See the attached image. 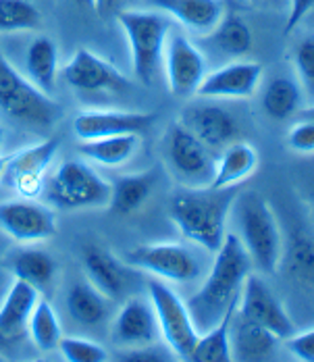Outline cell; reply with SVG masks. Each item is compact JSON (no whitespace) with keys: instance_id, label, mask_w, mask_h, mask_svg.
I'll return each instance as SVG.
<instances>
[{"instance_id":"obj_1","label":"cell","mask_w":314,"mask_h":362,"mask_svg":"<svg viewBox=\"0 0 314 362\" xmlns=\"http://www.w3.org/2000/svg\"><path fill=\"white\" fill-rule=\"evenodd\" d=\"M252 260L236 233H227L202 288L185 304L198 333L209 331L231 308L238 306L245 277L252 273Z\"/></svg>"},{"instance_id":"obj_2","label":"cell","mask_w":314,"mask_h":362,"mask_svg":"<svg viewBox=\"0 0 314 362\" xmlns=\"http://www.w3.org/2000/svg\"><path fill=\"white\" fill-rule=\"evenodd\" d=\"M240 185L183 187L171 198V218L192 244L214 254L227 235V217Z\"/></svg>"},{"instance_id":"obj_3","label":"cell","mask_w":314,"mask_h":362,"mask_svg":"<svg viewBox=\"0 0 314 362\" xmlns=\"http://www.w3.org/2000/svg\"><path fill=\"white\" fill-rule=\"evenodd\" d=\"M229 215L236 223V235L260 273L275 275L283 258V233L271 204L254 189H240Z\"/></svg>"},{"instance_id":"obj_4","label":"cell","mask_w":314,"mask_h":362,"mask_svg":"<svg viewBox=\"0 0 314 362\" xmlns=\"http://www.w3.org/2000/svg\"><path fill=\"white\" fill-rule=\"evenodd\" d=\"M132 52V69L138 81L152 86L161 71L167 36L173 28L171 19L161 11H138L123 8L117 15Z\"/></svg>"},{"instance_id":"obj_5","label":"cell","mask_w":314,"mask_h":362,"mask_svg":"<svg viewBox=\"0 0 314 362\" xmlns=\"http://www.w3.org/2000/svg\"><path fill=\"white\" fill-rule=\"evenodd\" d=\"M44 198L61 211L108 206L110 183L83 160L61 163L44 183Z\"/></svg>"},{"instance_id":"obj_6","label":"cell","mask_w":314,"mask_h":362,"mask_svg":"<svg viewBox=\"0 0 314 362\" xmlns=\"http://www.w3.org/2000/svg\"><path fill=\"white\" fill-rule=\"evenodd\" d=\"M0 109L11 119L35 129L52 127L61 117V109L50 94L35 88L4 57H0Z\"/></svg>"},{"instance_id":"obj_7","label":"cell","mask_w":314,"mask_h":362,"mask_svg":"<svg viewBox=\"0 0 314 362\" xmlns=\"http://www.w3.org/2000/svg\"><path fill=\"white\" fill-rule=\"evenodd\" d=\"M148 296L158 321L163 341L171 348L175 358L190 361V354L200 333L190 317L187 304L163 279L148 281Z\"/></svg>"},{"instance_id":"obj_8","label":"cell","mask_w":314,"mask_h":362,"mask_svg":"<svg viewBox=\"0 0 314 362\" xmlns=\"http://www.w3.org/2000/svg\"><path fill=\"white\" fill-rule=\"evenodd\" d=\"M165 154L173 175L185 187H207L214 177L216 156L183 123H173L165 136Z\"/></svg>"},{"instance_id":"obj_9","label":"cell","mask_w":314,"mask_h":362,"mask_svg":"<svg viewBox=\"0 0 314 362\" xmlns=\"http://www.w3.org/2000/svg\"><path fill=\"white\" fill-rule=\"evenodd\" d=\"M125 264L146 271L163 281L190 284L200 277L202 264L183 244H146L129 250Z\"/></svg>"},{"instance_id":"obj_10","label":"cell","mask_w":314,"mask_h":362,"mask_svg":"<svg viewBox=\"0 0 314 362\" xmlns=\"http://www.w3.org/2000/svg\"><path fill=\"white\" fill-rule=\"evenodd\" d=\"M61 140L48 138L34 146H28L13 156H6L2 180L13 187L21 198H37L44 192V183L48 177V169L59 154Z\"/></svg>"},{"instance_id":"obj_11","label":"cell","mask_w":314,"mask_h":362,"mask_svg":"<svg viewBox=\"0 0 314 362\" xmlns=\"http://www.w3.org/2000/svg\"><path fill=\"white\" fill-rule=\"evenodd\" d=\"M163 65H165L169 90L179 98L196 94L200 81L207 75V61L202 50L181 30L175 28H171L167 36Z\"/></svg>"},{"instance_id":"obj_12","label":"cell","mask_w":314,"mask_h":362,"mask_svg":"<svg viewBox=\"0 0 314 362\" xmlns=\"http://www.w3.org/2000/svg\"><path fill=\"white\" fill-rule=\"evenodd\" d=\"M238 315H242L248 321L267 327L283 341L298 333V327L281 306L277 296L256 273H250L245 277L240 300H238Z\"/></svg>"},{"instance_id":"obj_13","label":"cell","mask_w":314,"mask_h":362,"mask_svg":"<svg viewBox=\"0 0 314 362\" xmlns=\"http://www.w3.org/2000/svg\"><path fill=\"white\" fill-rule=\"evenodd\" d=\"M63 79L73 90L83 94H98V92H127L132 81L110 65L103 57L88 48H77L73 59L63 69Z\"/></svg>"},{"instance_id":"obj_14","label":"cell","mask_w":314,"mask_h":362,"mask_svg":"<svg viewBox=\"0 0 314 362\" xmlns=\"http://www.w3.org/2000/svg\"><path fill=\"white\" fill-rule=\"evenodd\" d=\"M0 229L19 244H37L57 233V221L32 198H17L0 204Z\"/></svg>"},{"instance_id":"obj_15","label":"cell","mask_w":314,"mask_h":362,"mask_svg":"<svg viewBox=\"0 0 314 362\" xmlns=\"http://www.w3.org/2000/svg\"><path fill=\"white\" fill-rule=\"evenodd\" d=\"M262 79V67L252 61H233L210 71L200 81L196 96L202 98H252Z\"/></svg>"},{"instance_id":"obj_16","label":"cell","mask_w":314,"mask_h":362,"mask_svg":"<svg viewBox=\"0 0 314 362\" xmlns=\"http://www.w3.org/2000/svg\"><path fill=\"white\" fill-rule=\"evenodd\" d=\"M154 123L150 112L127 110H83L73 119V134L79 140H98L108 136L141 134Z\"/></svg>"},{"instance_id":"obj_17","label":"cell","mask_w":314,"mask_h":362,"mask_svg":"<svg viewBox=\"0 0 314 362\" xmlns=\"http://www.w3.org/2000/svg\"><path fill=\"white\" fill-rule=\"evenodd\" d=\"M210 150H223L240 136L238 119L219 105H194L183 110L181 121Z\"/></svg>"},{"instance_id":"obj_18","label":"cell","mask_w":314,"mask_h":362,"mask_svg":"<svg viewBox=\"0 0 314 362\" xmlns=\"http://www.w3.org/2000/svg\"><path fill=\"white\" fill-rule=\"evenodd\" d=\"M112 339L119 348L156 344L161 339V329L152 304L141 298H129L112 321Z\"/></svg>"},{"instance_id":"obj_19","label":"cell","mask_w":314,"mask_h":362,"mask_svg":"<svg viewBox=\"0 0 314 362\" xmlns=\"http://www.w3.org/2000/svg\"><path fill=\"white\" fill-rule=\"evenodd\" d=\"M83 271L88 281L105 293L108 300H119L129 286V264L125 267L110 250L100 244H88L81 250Z\"/></svg>"},{"instance_id":"obj_20","label":"cell","mask_w":314,"mask_h":362,"mask_svg":"<svg viewBox=\"0 0 314 362\" xmlns=\"http://www.w3.org/2000/svg\"><path fill=\"white\" fill-rule=\"evenodd\" d=\"M148 2L156 11L165 13L169 19L177 21L181 28L200 36L210 34L227 13L225 0H148Z\"/></svg>"},{"instance_id":"obj_21","label":"cell","mask_w":314,"mask_h":362,"mask_svg":"<svg viewBox=\"0 0 314 362\" xmlns=\"http://www.w3.org/2000/svg\"><path fill=\"white\" fill-rule=\"evenodd\" d=\"M229 341H231L233 361L258 362L267 361L275 354L279 337L271 333L267 327L244 319L236 310L233 321H231V331H229Z\"/></svg>"},{"instance_id":"obj_22","label":"cell","mask_w":314,"mask_h":362,"mask_svg":"<svg viewBox=\"0 0 314 362\" xmlns=\"http://www.w3.org/2000/svg\"><path fill=\"white\" fill-rule=\"evenodd\" d=\"M258 169V152L245 142H231L225 146L216 158L214 177L209 187H231L252 177Z\"/></svg>"},{"instance_id":"obj_23","label":"cell","mask_w":314,"mask_h":362,"mask_svg":"<svg viewBox=\"0 0 314 362\" xmlns=\"http://www.w3.org/2000/svg\"><path fill=\"white\" fill-rule=\"evenodd\" d=\"M37 300L40 293L34 286L15 279L0 306V331L11 339L19 337L28 329V321L34 313Z\"/></svg>"},{"instance_id":"obj_24","label":"cell","mask_w":314,"mask_h":362,"mask_svg":"<svg viewBox=\"0 0 314 362\" xmlns=\"http://www.w3.org/2000/svg\"><path fill=\"white\" fill-rule=\"evenodd\" d=\"M25 77L46 94L54 92L59 77V48L48 36H35L25 50Z\"/></svg>"},{"instance_id":"obj_25","label":"cell","mask_w":314,"mask_h":362,"mask_svg":"<svg viewBox=\"0 0 314 362\" xmlns=\"http://www.w3.org/2000/svg\"><path fill=\"white\" fill-rule=\"evenodd\" d=\"M154 183H156L154 171H144V173L119 177L115 183H110V198H108L110 211L121 217L140 211L146 204V200L152 196Z\"/></svg>"},{"instance_id":"obj_26","label":"cell","mask_w":314,"mask_h":362,"mask_svg":"<svg viewBox=\"0 0 314 362\" xmlns=\"http://www.w3.org/2000/svg\"><path fill=\"white\" fill-rule=\"evenodd\" d=\"M140 148V134L108 136L98 140H81L77 150L81 156L103 165V167H121L136 156Z\"/></svg>"},{"instance_id":"obj_27","label":"cell","mask_w":314,"mask_h":362,"mask_svg":"<svg viewBox=\"0 0 314 362\" xmlns=\"http://www.w3.org/2000/svg\"><path fill=\"white\" fill-rule=\"evenodd\" d=\"M110 300L90 281H77L67 293V310L81 325H98L106 321L110 310Z\"/></svg>"},{"instance_id":"obj_28","label":"cell","mask_w":314,"mask_h":362,"mask_svg":"<svg viewBox=\"0 0 314 362\" xmlns=\"http://www.w3.org/2000/svg\"><path fill=\"white\" fill-rule=\"evenodd\" d=\"M302 103H304V92L300 83L285 75L273 77L262 94V110L275 121L293 117L298 110H302Z\"/></svg>"},{"instance_id":"obj_29","label":"cell","mask_w":314,"mask_h":362,"mask_svg":"<svg viewBox=\"0 0 314 362\" xmlns=\"http://www.w3.org/2000/svg\"><path fill=\"white\" fill-rule=\"evenodd\" d=\"M238 306L231 308L219 323L210 327L209 331L200 333L190 361L192 362H231V341H229V331H231V321L236 315Z\"/></svg>"},{"instance_id":"obj_30","label":"cell","mask_w":314,"mask_h":362,"mask_svg":"<svg viewBox=\"0 0 314 362\" xmlns=\"http://www.w3.org/2000/svg\"><path fill=\"white\" fill-rule=\"evenodd\" d=\"M209 42L221 52L231 57H244L252 50V30L244 19L236 13H225L219 25L207 34Z\"/></svg>"},{"instance_id":"obj_31","label":"cell","mask_w":314,"mask_h":362,"mask_svg":"<svg viewBox=\"0 0 314 362\" xmlns=\"http://www.w3.org/2000/svg\"><path fill=\"white\" fill-rule=\"evenodd\" d=\"M57 273V264L52 256L40 248H25L13 258V275L15 279H21L35 290H44L52 284Z\"/></svg>"},{"instance_id":"obj_32","label":"cell","mask_w":314,"mask_h":362,"mask_svg":"<svg viewBox=\"0 0 314 362\" xmlns=\"http://www.w3.org/2000/svg\"><path fill=\"white\" fill-rule=\"evenodd\" d=\"M289 273L304 284H314V240L302 229L289 233L287 244L283 242V258Z\"/></svg>"},{"instance_id":"obj_33","label":"cell","mask_w":314,"mask_h":362,"mask_svg":"<svg viewBox=\"0 0 314 362\" xmlns=\"http://www.w3.org/2000/svg\"><path fill=\"white\" fill-rule=\"evenodd\" d=\"M28 329H30L32 341L42 352H52L54 348H59L63 329H61L59 317H57L54 308L50 306V302L37 300L34 313L28 321Z\"/></svg>"},{"instance_id":"obj_34","label":"cell","mask_w":314,"mask_h":362,"mask_svg":"<svg viewBox=\"0 0 314 362\" xmlns=\"http://www.w3.org/2000/svg\"><path fill=\"white\" fill-rule=\"evenodd\" d=\"M42 25V13L34 0H0V34L34 32Z\"/></svg>"},{"instance_id":"obj_35","label":"cell","mask_w":314,"mask_h":362,"mask_svg":"<svg viewBox=\"0 0 314 362\" xmlns=\"http://www.w3.org/2000/svg\"><path fill=\"white\" fill-rule=\"evenodd\" d=\"M293 67L308 103L314 105V34L304 36L293 48Z\"/></svg>"},{"instance_id":"obj_36","label":"cell","mask_w":314,"mask_h":362,"mask_svg":"<svg viewBox=\"0 0 314 362\" xmlns=\"http://www.w3.org/2000/svg\"><path fill=\"white\" fill-rule=\"evenodd\" d=\"M59 350L63 358L69 362H106L108 352L100 344L79 337H61Z\"/></svg>"},{"instance_id":"obj_37","label":"cell","mask_w":314,"mask_h":362,"mask_svg":"<svg viewBox=\"0 0 314 362\" xmlns=\"http://www.w3.org/2000/svg\"><path fill=\"white\" fill-rule=\"evenodd\" d=\"M175 354L171 348L165 344H148V346H136V348H121L115 354V361L119 362H169L173 361Z\"/></svg>"},{"instance_id":"obj_38","label":"cell","mask_w":314,"mask_h":362,"mask_svg":"<svg viewBox=\"0 0 314 362\" xmlns=\"http://www.w3.org/2000/svg\"><path fill=\"white\" fill-rule=\"evenodd\" d=\"M287 144L293 152L300 154H314V121L302 119L296 123L287 134Z\"/></svg>"},{"instance_id":"obj_39","label":"cell","mask_w":314,"mask_h":362,"mask_svg":"<svg viewBox=\"0 0 314 362\" xmlns=\"http://www.w3.org/2000/svg\"><path fill=\"white\" fill-rule=\"evenodd\" d=\"M289 13L283 25V34H291L296 28L302 25V21H306L314 11V0H289Z\"/></svg>"},{"instance_id":"obj_40","label":"cell","mask_w":314,"mask_h":362,"mask_svg":"<svg viewBox=\"0 0 314 362\" xmlns=\"http://www.w3.org/2000/svg\"><path fill=\"white\" fill-rule=\"evenodd\" d=\"M287 350L304 362H314V329L306 333H296L289 339H285Z\"/></svg>"},{"instance_id":"obj_41","label":"cell","mask_w":314,"mask_h":362,"mask_svg":"<svg viewBox=\"0 0 314 362\" xmlns=\"http://www.w3.org/2000/svg\"><path fill=\"white\" fill-rule=\"evenodd\" d=\"M134 0H94V11L100 15H117L123 8H129Z\"/></svg>"},{"instance_id":"obj_42","label":"cell","mask_w":314,"mask_h":362,"mask_svg":"<svg viewBox=\"0 0 314 362\" xmlns=\"http://www.w3.org/2000/svg\"><path fill=\"white\" fill-rule=\"evenodd\" d=\"M77 6H81V8H92L94 11V0H73Z\"/></svg>"},{"instance_id":"obj_43","label":"cell","mask_w":314,"mask_h":362,"mask_svg":"<svg viewBox=\"0 0 314 362\" xmlns=\"http://www.w3.org/2000/svg\"><path fill=\"white\" fill-rule=\"evenodd\" d=\"M302 117H304V119H313L314 121V105H310L308 109L302 110Z\"/></svg>"},{"instance_id":"obj_44","label":"cell","mask_w":314,"mask_h":362,"mask_svg":"<svg viewBox=\"0 0 314 362\" xmlns=\"http://www.w3.org/2000/svg\"><path fill=\"white\" fill-rule=\"evenodd\" d=\"M8 341H11V337H6V335H4V333L0 331V348H2V346H6Z\"/></svg>"},{"instance_id":"obj_45","label":"cell","mask_w":314,"mask_h":362,"mask_svg":"<svg viewBox=\"0 0 314 362\" xmlns=\"http://www.w3.org/2000/svg\"><path fill=\"white\" fill-rule=\"evenodd\" d=\"M4 165H6V156H0V180H2V173H4Z\"/></svg>"},{"instance_id":"obj_46","label":"cell","mask_w":314,"mask_h":362,"mask_svg":"<svg viewBox=\"0 0 314 362\" xmlns=\"http://www.w3.org/2000/svg\"><path fill=\"white\" fill-rule=\"evenodd\" d=\"M262 2H269V4H281L283 0H262ZM289 2V0H287Z\"/></svg>"},{"instance_id":"obj_47","label":"cell","mask_w":314,"mask_h":362,"mask_svg":"<svg viewBox=\"0 0 314 362\" xmlns=\"http://www.w3.org/2000/svg\"><path fill=\"white\" fill-rule=\"evenodd\" d=\"M2 142H4V134H2V129H0V154H2Z\"/></svg>"},{"instance_id":"obj_48","label":"cell","mask_w":314,"mask_h":362,"mask_svg":"<svg viewBox=\"0 0 314 362\" xmlns=\"http://www.w3.org/2000/svg\"><path fill=\"white\" fill-rule=\"evenodd\" d=\"M310 17H314V11H313V15H310Z\"/></svg>"},{"instance_id":"obj_49","label":"cell","mask_w":314,"mask_h":362,"mask_svg":"<svg viewBox=\"0 0 314 362\" xmlns=\"http://www.w3.org/2000/svg\"><path fill=\"white\" fill-rule=\"evenodd\" d=\"M0 361H2V358H0Z\"/></svg>"}]
</instances>
